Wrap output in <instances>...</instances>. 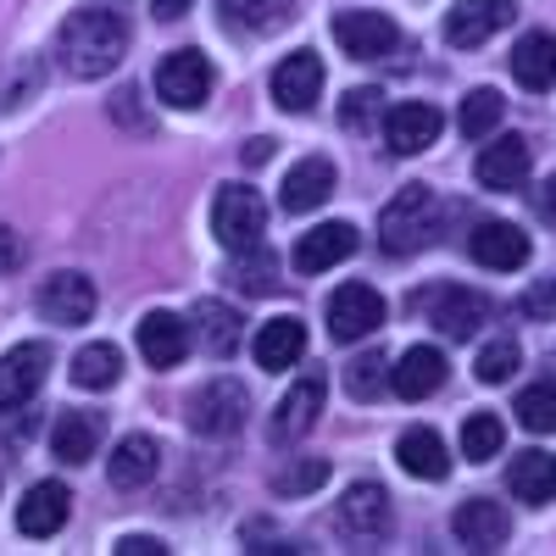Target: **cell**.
Instances as JSON below:
<instances>
[{
	"mask_svg": "<svg viewBox=\"0 0 556 556\" xmlns=\"http://www.w3.org/2000/svg\"><path fill=\"white\" fill-rule=\"evenodd\" d=\"M128 51V17L112 7H78L62 28H56V62L73 78H106L123 67Z\"/></svg>",
	"mask_w": 556,
	"mask_h": 556,
	"instance_id": "obj_1",
	"label": "cell"
},
{
	"mask_svg": "<svg viewBox=\"0 0 556 556\" xmlns=\"http://www.w3.org/2000/svg\"><path fill=\"white\" fill-rule=\"evenodd\" d=\"M440 195L429 190V184H406V190L390 195V206L379 212V245L384 256H417L424 245L440 240Z\"/></svg>",
	"mask_w": 556,
	"mask_h": 556,
	"instance_id": "obj_2",
	"label": "cell"
},
{
	"mask_svg": "<svg viewBox=\"0 0 556 556\" xmlns=\"http://www.w3.org/2000/svg\"><path fill=\"white\" fill-rule=\"evenodd\" d=\"M212 235L228 256L256 251L267 235V201L251 190V184H223L217 201H212Z\"/></svg>",
	"mask_w": 556,
	"mask_h": 556,
	"instance_id": "obj_3",
	"label": "cell"
},
{
	"mask_svg": "<svg viewBox=\"0 0 556 556\" xmlns=\"http://www.w3.org/2000/svg\"><path fill=\"white\" fill-rule=\"evenodd\" d=\"M390 523H395V513H390V495H384V484H374V479H362V484H351L345 490V501L334 506V529L351 540V545H379L384 534H390Z\"/></svg>",
	"mask_w": 556,
	"mask_h": 556,
	"instance_id": "obj_4",
	"label": "cell"
},
{
	"mask_svg": "<svg viewBox=\"0 0 556 556\" xmlns=\"http://www.w3.org/2000/svg\"><path fill=\"white\" fill-rule=\"evenodd\" d=\"M417 312H424L445 340H473L479 323L490 317V301L479 290H462V285H434L417 295Z\"/></svg>",
	"mask_w": 556,
	"mask_h": 556,
	"instance_id": "obj_5",
	"label": "cell"
},
{
	"mask_svg": "<svg viewBox=\"0 0 556 556\" xmlns=\"http://www.w3.org/2000/svg\"><path fill=\"white\" fill-rule=\"evenodd\" d=\"M245 417H251V395H245V384H235V379H212V384H201L195 401H190V429H195V434H212V440L240 434Z\"/></svg>",
	"mask_w": 556,
	"mask_h": 556,
	"instance_id": "obj_6",
	"label": "cell"
},
{
	"mask_svg": "<svg viewBox=\"0 0 556 556\" xmlns=\"http://www.w3.org/2000/svg\"><path fill=\"white\" fill-rule=\"evenodd\" d=\"M156 96L178 112H195L212 96V62L201 51H167L156 67Z\"/></svg>",
	"mask_w": 556,
	"mask_h": 556,
	"instance_id": "obj_7",
	"label": "cell"
},
{
	"mask_svg": "<svg viewBox=\"0 0 556 556\" xmlns=\"http://www.w3.org/2000/svg\"><path fill=\"white\" fill-rule=\"evenodd\" d=\"M329 34H334L340 51L356 56V62H384L395 45H401V28H395L384 12H340V17L329 23Z\"/></svg>",
	"mask_w": 556,
	"mask_h": 556,
	"instance_id": "obj_8",
	"label": "cell"
},
{
	"mask_svg": "<svg viewBox=\"0 0 556 556\" xmlns=\"http://www.w3.org/2000/svg\"><path fill=\"white\" fill-rule=\"evenodd\" d=\"M45 367H51V345L45 340H23L0 356V412H17L39 395L45 384Z\"/></svg>",
	"mask_w": 556,
	"mask_h": 556,
	"instance_id": "obj_9",
	"label": "cell"
},
{
	"mask_svg": "<svg viewBox=\"0 0 556 556\" xmlns=\"http://www.w3.org/2000/svg\"><path fill=\"white\" fill-rule=\"evenodd\" d=\"M513 12H518V0H456L445 12V39L456 51H479L484 39H495L513 23Z\"/></svg>",
	"mask_w": 556,
	"mask_h": 556,
	"instance_id": "obj_10",
	"label": "cell"
},
{
	"mask_svg": "<svg viewBox=\"0 0 556 556\" xmlns=\"http://www.w3.org/2000/svg\"><path fill=\"white\" fill-rule=\"evenodd\" d=\"M384 323V295L374 285H340L329 295V334L345 345V340H367Z\"/></svg>",
	"mask_w": 556,
	"mask_h": 556,
	"instance_id": "obj_11",
	"label": "cell"
},
{
	"mask_svg": "<svg viewBox=\"0 0 556 556\" xmlns=\"http://www.w3.org/2000/svg\"><path fill=\"white\" fill-rule=\"evenodd\" d=\"M34 301H39L45 323H62V329H78V323L96 317V285L84 273H51Z\"/></svg>",
	"mask_w": 556,
	"mask_h": 556,
	"instance_id": "obj_12",
	"label": "cell"
},
{
	"mask_svg": "<svg viewBox=\"0 0 556 556\" xmlns=\"http://www.w3.org/2000/svg\"><path fill=\"white\" fill-rule=\"evenodd\" d=\"M440 128H445L440 106H429V101H401V106L384 112V146H390L395 156H417V151H429L434 139H440Z\"/></svg>",
	"mask_w": 556,
	"mask_h": 556,
	"instance_id": "obj_13",
	"label": "cell"
},
{
	"mask_svg": "<svg viewBox=\"0 0 556 556\" xmlns=\"http://www.w3.org/2000/svg\"><path fill=\"white\" fill-rule=\"evenodd\" d=\"M529 235L518 223H479L473 235H468V256L479 262V267H495V273H518L523 262H529Z\"/></svg>",
	"mask_w": 556,
	"mask_h": 556,
	"instance_id": "obj_14",
	"label": "cell"
},
{
	"mask_svg": "<svg viewBox=\"0 0 556 556\" xmlns=\"http://www.w3.org/2000/svg\"><path fill=\"white\" fill-rule=\"evenodd\" d=\"M67 513H73V490L62 479H39L17 506V529L34 534V540H51V534H62Z\"/></svg>",
	"mask_w": 556,
	"mask_h": 556,
	"instance_id": "obj_15",
	"label": "cell"
},
{
	"mask_svg": "<svg viewBox=\"0 0 556 556\" xmlns=\"http://www.w3.org/2000/svg\"><path fill=\"white\" fill-rule=\"evenodd\" d=\"M451 529H456V540L468 545V551H501L506 534H513V518H506V506H501V501L473 495V501H462V506H456Z\"/></svg>",
	"mask_w": 556,
	"mask_h": 556,
	"instance_id": "obj_16",
	"label": "cell"
},
{
	"mask_svg": "<svg viewBox=\"0 0 556 556\" xmlns=\"http://www.w3.org/2000/svg\"><path fill=\"white\" fill-rule=\"evenodd\" d=\"M479 184L495 195H518L523 184H529V146H523V134H506L495 139V146L479 151Z\"/></svg>",
	"mask_w": 556,
	"mask_h": 556,
	"instance_id": "obj_17",
	"label": "cell"
},
{
	"mask_svg": "<svg viewBox=\"0 0 556 556\" xmlns=\"http://www.w3.org/2000/svg\"><path fill=\"white\" fill-rule=\"evenodd\" d=\"M323 96V62L312 51H295L273 67V101L285 112H312Z\"/></svg>",
	"mask_w": 556,
	"mask_h": 556,
	"instance_id": "obj_18",
	"label": "cell"
},
{
	"mask_svg": "<svg viewBox=\"0 0 556 556\" xmlns=\"http://www.w3.org/2000/svg\"><path fill=\"white\" fill-rule=\"evenodd\" d=\"M190 329L195 323H184L178 312H151L146 323H139V356H146L151 367H178L184 356H190Z\"/></svg>",
	"mask_w": 556,
	"mask_h": 556,
	"instance_id": "obj_19",
	"label": "cell"
},
{
	"mask_svg": "<svg viewBox=\"0 0 556 556\" xmlns=\"http://www.w3.org/2000/svg\"><path fill=\"white\" fill-rule=\"evenodd\" d=\"M329 195H334V162H329V156H301V162L290 167V178H285V195H278V206L301 217V212H317Z\"/></svg>",
	"mask_w": 556,
	"mask_h": 556,
	"instance_id": "obj_20",
	"label": "cell"
},
{
	"mask_svg": "<svg viewBox=\"0 0 556 556\" xmlns=\"http://www.w3.org/2000/svg\"><path fill=\"white\" fill-rule=\"evenodd\" d=\"M351 251H356V228L351 223H317V228H306V235L295 240V267L301 273H329Z\"/></svg>",
	"mask_w": 556,
	"mask_h": 556,
	"instance_id": "obj_21",
	"label": "cell"
},
{
	"mask_svg": "<svg viewBox=\"0 0 556 556\" xmlns=\"http://www.w3.org/2000/svg\"><path fill=\"white\" fill-rule=\"evenodd\" d=\"M317 412H323V379L306 374L285 401H278V412H273V440H278V445H295L301 434H312Z\"/></svg>",
	"mask_w": 556,
	"mask_h": 556,
	"instance_id": "obj_22",
	"label": "cell"
},
{
	"mask_svg": "<svg viewBox=\"0 0 556 556\" xmlns=\"http://www.w3.org/2000/svg\"><path fill=\"white\" fill-rule=\"evenodd\" d=\"M390 384H395L401 401H429V395L445 384V356H440L434 345H412V351L395 362Z\"/></svg>",
	"mask_w": 556,
	"mask_h": 556,
	"instance_id": "obj_23",
	"label": "cell"
},
{
	"mask_svg": "<svg viewBox=\"0 0 556 556\" xmlns=\"http://www.w3.org/2000/svg\"><path fill=\"white\" fill-rule=\"evenodd\" d=\"M301 351H306V323L301 317H273L256 329V367H267V374L295 367Z\"/></svg>",
	"mask_w": 556,
	"mask_h": 556,
	"instance_id": "obj_24",
	"label": "cell"
},
{
	"mask_svg": "<svg viewBox=\"0 0 556 556\" xmlns=\"http://www.w3.org/2000/svg\"><path fill=\"white\" fill-rule=\"evenodd\" d=\"M156 468H162V445H156L151 434H128V440L112 451L106 479H112V490H139V484L156 479Z\"/></svg>",
	"mask_w": 556,
	"mask_h": 556,
	"instance_id": "obj_25",
	"label": "cell"
},
{
	"mask_svg": "<svg viewBox=\"0 0 556 556\" xmlns=\"http://www.w3.org/2000/svg\"><path fill=\"white\" fill-rule=\"evenodd\" d=\"M101 445V417L96 412H62L56 429H51V456L67 462V468H84Z\"/></svg>",
	"mask_w": 556,
	"mask_h": 556,
	"instance_id": "obj_26",
	"label": "cell"
},
{
	"mask_svg": "<svg viewBox=\"0 0 556 556\" xmlns=\"http://www.w3.org/2000/svg\"><path fill=\"white\" fill-rule=\"evenodd\" d=\"M506 490H513L523 506L556 501V456L551 451H523L513 468H506Z\"/></svg>",
	"mask_w": 556,
	"mask_h": 556,
	"instance_id": "obj_27",
	"label": "cell"
},
{
	"mask_svg": "<svg viewBox=\"0 0 556 556\" xmlns=\"http://www.w3.org/2000/svg\"><path fill=\"white\" fill-rule=\"evenodd\" d=\"M513 78H518L523 89H534V96H545V89L556 84V34H523V39H518Z\"/></svg>",
	"mask_w": 556,
	"mask_h": 556,
	"instance_id": "obj_28",
	"label": "cell"
},
{
	"mask_svg": "<svg viewBox=\"0 0 556 556\" xmlns=\"http://www.w3.org/2000/svg\"><path fill=\"white\" fill-rule=\"evenodd\" d=\"M395 456H401V468L412 473V479H445L451 473V456H445V440L434 434V429H406L401 434V445H395Z\"/></svg>",
	"mask_w": 556,
	"mask_h": 556,
	"instance_id": "obj_29",
	"label": "cell"
},
{
	"mask_svg": "<svg viewBox=\"0 0 556 556\" xmlns=\"http://www.w3.org/2000/svg\"><path fill=\"white\" fill-rule=\"evenodd\" d=\"M223 17L245 28V34H273V28H285L290 23V7L295 0H217Z\"/></svg>",
	"mask_w": 556,
	"mask_h": 556,
	"instance_id": "obj_30",
	"label": "cell"
},
{
	"mask_svg": "<svg viewBox=\"0 0 556 556\" xmlns=\"http://www.w3.org/2000/svg\"><path fill=\"white\" fill-rule=\"evenodd\" d=\"M117 374H123L117 345H84V351L73 356V384H78V390H112Z\"/></svg>",
	"mask_w": 556,
	"mask_h": 556,
	"instance_id": "obj_31",
	"label": "cell"
},
{
	"mask_svg": "<svg viewBox=\"0 0 556 556\" xmlns=\"http://www.w3.org/2000/svg\"><path fill=\"white\" fill-rule=\"evenodd\" d=\"M195 323H201V340H206V351L223 362V356H235V345H240V317L228 312V306H217V301H201L195 306Z\"/></svg>",
	"mask_w": 556,
	"mask_h": 556,
	"instance_id": "obj_32",
	"label": "cell"
},
{
	"mask_svg": "<svg viewBox=\"0 0 556 556\" xmlns=\"http://www.w3.org/2000/svg\"><path fill=\"white\" fill-rule=\"evenodd\" d=\"M506 117V101H501V89H473L468 101H462V112H456V128L468 134V139H484L495 123Z\"/></svg>",
	"mask_w": 556,
	"mask_h": 556,
	"instance_id": "obj_33",
	"label": "cell"
},
{
	"mask_svg": "<svg viewBox=\"0 0 556 556\" xmlns=\"http://www.w3.org/2000/svg\"><path fill=\"white\" fill-rule=\"evenodd\" d=\"M501 440H506V429H501L495 412H473L468 424H462V456H468V462L501 456Z\"/></svg>",
	"mask_w": 556,
	"mask_h": 556,
	"instance_id": "obj_34",
	"label": "cell"
},
{
	"mask_svg": "<svg viewBox=\"0 0 556 556\" xmlns=\"http://www.w3.org/2000/svg\"><path fill=\"white\" fill-rule=\"evenodd\" d=\"M518 424L523 429H534V434H556V384L551 379H540V384H529L523 395H518Z\"/></svg>",
	"mask_w": 556,
	"mask_h": 556,
	"instance_id": "obj_35",
	"label": "cell"
},
{
	"mask_svg": "<svg viewBox=\"0 0 556 556\" xmlns=\"http://www.w3.org/2000/svg\"><path fill=\"white\" fill-rule=\"evenodd\" d=\"M390 374H395V367H390V356H379V351H367V356H356L351 362V374H345V390L356 395V401H374L384 384H390Z\"/></svg>",
	"mask_w": 556,
	"mask_h": 556,
	"instance_id": "obj_36",
	"label": "cell"
},
{
	"mask_svg": "<svg viewBox=\"0 0 556 556\" xmlns=\"http://www.w3.org/2000/svg\"><path fill=\"white\" fill-rule=\"evenodd\" d=\"M523 367V356H518V345L513 340H490L484 351H479V362H473V374L484 379V384H506Z\"/></svg>",
	"mask_w": 556,
	"mask_h": 556,
	"instance_id": "obj_37",
	"label": "cell"
},
{
	"mask_svg": "<svg viewBox=\"0 0 556 556\" xmlns=\"http://www.w3.org/2000/svg\"><path fill=\"white\" fill-rule=\"evenodd\" d=\"M235 285H240V290H251V295H267V290H273V262H267V251H262V245L235 256Z\"/></svg>",
	"mask_w": 556,
	"mask_h": 556,
	"instance_id": "obj_38",
	"label": "cell"
},
{
	"mask_svg": "<svg viewBox=\"0 0 556 556\" xmlns=\"http://www.w3.org/2000/svg\"><path fill=\"white\" fill-rule=\"evenodd\" d=\"M518 312H523V317H534V323H545V317H556V273H545V278H534V285L523 290V301H518Z\"/></svg>",
	"mask_w": 556,
	"mask_h": 556,
	"instance_id": "obj_39",
	"label": "cell"
},
{
	"mask_svg": "<svg viewBox=\"0 0 556 556\" xmlns=\"http://www.w3.org/2000/svg\"><path fill=\"white\" fill-rule=\"evenodd\" d=\"M379 101H384L379 89H351V96L340 101V123H345V128H367V117L379 112Z\"/></svg>",
	"mask_w": 556,
	"mask_h": 556,
	"instance_id": "obj_40",
	"label": "cell"
},
{
	"mask_svg": "<svg viewBox=\"0 0 556 556\" xmlns=\"http://www.w3.org/2000/svg\"><path fill=\"white\" fill-rule=\"evenodd\" d=\"M323 479H329V468H323V462H306V468L278 473V490H285V495H295V490H317Z\"/></svg>",
	"mask_w": 556,
	"mask_h": 556,
	"instance_id": "obj_41",
	"label": "cell"
},
{
	"mask_svg": "<svg viewBox=\"0 0 556 556\" xmlns=\"http://www.w3.org/2000/svg\"><path fill=\"white\" fill-rule=\"evenodd\" d=\"M117 556H167V545L151 534H128V540H117Z\"/></svg>",
	"mask_w": 556,
	"mask_h": 556,
	"instance_id": "obj_42",
	"label": "cell"
},
{
	"mask_svg": "<svg viewBox=\"0 0 556 556\" xmlns=\"http://www.w3.org/2000/svg\"><path fill=\"white\" fill-rule=\"evenodd\" d=\"M240 156H245V167H262V162H273V139H251V146H245Z\"/></svg>",
	"mask_w": 556,
	"mask_h": 556,
	"instance_id": "obj_43",
	"label": "cell"
},
{
	"mask_svg": "<svg viewBox=\"0 0 556 556\" xmlns=\"http://www.w3.org/2000/svg\"><path fill=\"white\" fill-rule=\"evenodd\" d=\"M540 212H545V223H556V173L545 178V190H540Z\"/></svg>",
	"mask_w": 556,
	"mask_h": 556,
	"instance_id": "obj_44",
	"label": "cell"
},
{
	"mask_svg": "<svg viewBox=\"0 0 556 556\" xmlns=\"http://www.w3.org/2000/svg\"><path fill=\"white\" fill-rule=\"evenodd\" d=\"M184 7H190V0H151V12L167 23V17H184Z\"/></svg>",
	"mask_w": 556,
	"mask_h": 556,
	"instance_id": "obj_45",
	"label": "cell"
},
{
	"mask_svg": "<svg viewBox=\"0 0 556 556\" xmlns=\"http://www.w3.org/2000/svg\"><path fill=\"white\" fill-rule=\"evenodd\" d=\"M12 262H17V251H12V235L0 228V267H12Z\"/></svg>",
	"mask_w": 556,
	"mask_h": 556,
	"instance_id": "obj_46",
	"label": "cell"
}]
</instances>
